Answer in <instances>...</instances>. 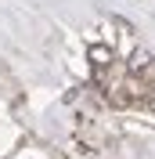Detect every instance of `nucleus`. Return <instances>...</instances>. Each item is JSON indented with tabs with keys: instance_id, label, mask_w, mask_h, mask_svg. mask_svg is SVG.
Instances as JSON below:
<instances>
[{
	"instance_id": "obj_3",
	"label": "nucleus",
	"mask_w": 155,
	"mask_h": 159,
	"mask_svg": "<svg viewBox=\"0 0 155 159\" xmlns=\"http://www.w3.org/2000/svg\"><path fill=\"white\" fill-rule=\"evenodd\" d=\"M148 109H152V112H155V94H152V98H148Z\"/></svg>"
},
{
	"instance_id": "obj_1",
	"label": "nucleus",
	"mask_w": 155,
	"mask_h": 159,
	"mask_svg": "<svg viewBox=\"0 0 155 159\" xmlns=\"http://www.w3.org/2000/svg\"><path fill=\"white\" fill-rule=\"evenodd\" d=\"M87 58H90L94 69H108L112 58H116V51L108 47V43H90V47H87Z\"/></svg>"
},
{
	"instance_id": "obj_2",
	"label": "nucleus",
	"mask_w": 155,
	"mask_h": 159,
	"mask_svg": "<svg viewBox=\"0 0 155 159\" xmlns=\"http://www.w3.org/2000/svg\"><path fill=\"white\" fill-rule=\"evenodd\" d=\"M148 65H152V54L148 51H134L130 54V72H144Z\"/></svg>"
}]
</instances>
